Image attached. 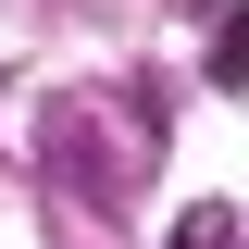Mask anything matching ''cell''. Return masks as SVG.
Segmentation results:
<instances>
[{
	"label": "cell",
	"mask_w": 249,
	"mask_h": 249,
	"mask_svg": "<svg viewBox=\"0 0 249 249\" xmlns=\"http://www.w3.org/2000/svg\"><path fill=\"white\" fill-rule=\"evenodd\" d=\"M212 75H224V88L249 75V13H224V37H212Z\"/></svg>",
	"instance_id": "6da1fadb"
}]
</instances>
